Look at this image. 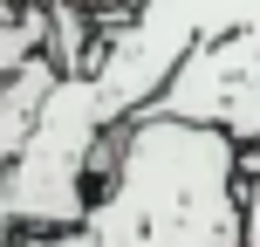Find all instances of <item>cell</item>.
Segmentation results:
<instances>
[{"label": "cell", "mask_w": 260, "mask_h": 247, "mask_svg": "<svg viewBox=\"0 0 260 247\" xmlns=\"http://www.w3.org/2000/svg\"><path fill=\"white\" fill-rule=\"evenodd\" d=\"M96 247H247V144L185 117H130L89 206Z\"/></svg>", "instance_id": "obj_1"}, {"label": "cell", "mask_w": 260, "mask_h": 247, "mask_svg": "<svg viewBox=\"0 0 260 247\" xmlns=\"http://www.w3.org/2000/svg\"><path fill=\"white\" fill-rule=\"evenodd\" d=\"M110 130H117V117H110L96 76H62L55 83L35 130H27V144L0 172V247L89 227L96 158H103Z\"/></svg>", "instance_id": "obj_2"}, {"label": "cell", "mask_w": 260, "mask_h": 247, "mask_svg": "<svg viewBox=\"0 0 260 247\" xmlns=\"http://www.w3.org/2000/svg\"><path fill=\"white\" fill-rule=\"evenodd\" d=\"M151 110L157 117L206 124V130H226L233 144H260V35L247 28V35L199 41Z\"/></svg>", "instance_id": "obj_3"}, {"label": "cell", "mask_w": 260, "mask_h": 247, "mask_svg": "<svg viewBox=\"0 0 260 247\" xmlns=\"http://www.w3.org/2000/svg\"><path fill=\"white\" fill-rule=\"evenodd\" d=\"M247 247H260V144H247Z\"/></svg>", "instance_id": "obj_4"}, {"label": "cell", "mask_w": 260, "mask_h": 247, "mask_svg": "<svg viewBox=\"0 0 260 247\" xmlns=\"http://www.w3.org/2000/svg\"><path fill=\"white\" fill-rule=\"evenodd\" d=\"M7 7H14V14H48L55 0H7Z\"/></svg>", "instance_id": "obj_5"}]
</instances>
